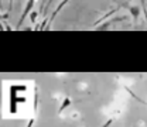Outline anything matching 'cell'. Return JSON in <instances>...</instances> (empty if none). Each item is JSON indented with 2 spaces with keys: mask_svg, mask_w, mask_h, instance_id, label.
<instances>
[{
  "mask_svg": "<svg viewBox=\"0 0 147 127\" xmlns=\"http://www.w3.org/2000/svg\"><path fill=\"white\" fill-rule=\"evenodd\" d=\"M34 1H36V0H28V1H27V4H26V7H24V11H23V14L20 16V21H18V26H17L18 28H20V26L23 24V21L26 20V17L30 14V11H31V9H33V6H34Z\"/></svg>",
  "mask_w": 147,
  "mask_h": 127,
  "instance_id": "cell-1",
  "label": "cell"
},
{
  "mask_svg": "<svg viewBox=\"0 0 147 127\" xmlns=\"http://www.w3.org/2000/svg\"><path fill=\"white\" fill-rule=\"evenodd\" d=\"M68 1H69V0H64V1H61V3L58 4V7L55 9V10H54V13L51 14V17H50V20H47L48 23H47V27H45V28H50V24L53 23V20H54V18L57 17V14H58V13H59V11L62 10V7H64V6H65V4H67Z\"/></svg>",
  "mask_w": 147,
  "mask_h": 127,
  "instance_id": "cell-2",
  "label": "cell"
},
{
  "mask_svg": "<svg viewBox=\"0 0 147 127\" xmlns=\"http://www.w3.org/2000/svg\"><path fill=\"white\" fill-rule=\"evenodd\" d=\"M117 10H119V7H116V9H113V10H112V11H109V13H106V14H105V16H102V17L99 18V20H98V21H95V23H93V26H95V27H96V26H99V24H100V23H102V21H105V20H106V18L112 17V16H113V14H115V13H116V11H117Z\"/></svg>",
  "mask_w": 147,
  "mask_h": 127,
  "instance_id": "cell-3",
  "label": "cell"
},
{
  "mask_svg": "<svg viewBox=\"0 0 147 127\" xmlns=\"http://www.w3.org/2000/svg\"><path fill=\"white\" fill-rule=\"evenodd\" d=\"M69 105H71V97H65V99H64V102H62V105L59 106V110H58V113H62V112L67 109V108H68Z\"/></svg>",
  "mask_w": 147,
  "mask_h": 127,
  "instance_id": "cell-4",
  "label": "cell"
},
{
  "mask_svg": "<svg viewBox=\"0 0 147 127\" xmlns=\"http://www.w3.org/2000/svg\"><path fill=\"white\" fill-rule=\"evenodd\" d=\"M37 109H38V89L34 88V100H33V110H34V113H37Z\"/></svg>",
  "mask_w": 147,
  "mask_h": 127,
  "instance_id": "cell-5",
  "label": "cell"
},
{
  "mask_svg": "<svg viewBox=\"0 0 147 127\" xmlns=\"http://www.w3.org/2000/svg\"><path fill=\"white\" fill-rule=\"evenodd\" d=\"M129 10H130V13H131V16H133V20L136 21V20L139 18V14H140V10H139V7H134V6H131V7H129Z\"/></svg>",
  "mask_w": 147,
  "mask_h": 127,
  "instance_id": "cell-6",
  "label": "cell"
},
{
  "mask_svg": "<svg viewBox=\"0 0 147 127\" xmlns=\"http://www.w3.org/2000/svg\"><path fill=\"white\" fill-rule=\"evenodd\" d=\"M36 17H37V11H33V13L30 14V20H31V23H34V21H36Z\"/></svg>",
  "mask_w": 147,
  "mask_h": 127,
  "instance_id": "cell-7",
  "label": "cell"
},
{
  "mask_svg": "<svg viewBox=\"0 0 147 127\" xmlns=\"http://www.w3.org/2000/svg\"><path fill=\"white\" fill-rule=\"evenodd\" d=\"M112 123H113V119H109V120H108V122H106V123H105V124H103L102 127H109Z\"/></svg>",
  "mask_w": 147,
  "mask_h": 127,
  "instance_id": "cell-8",
  "label": "cell"
},
{
  "mask_svg": "<svg viewBox=\"0 0 147 127\" xmlns=\"http://www.w3.org/2000/svg\"><path fill=\"white\" fill-rule=\"evenodd\" d=\"M34 122H36L34 119H31V120H28V123H27V126H26V127H33V126H34Z\"/></svg>",
  "mask_w": 147,
  "mask_h": 127,
  "instance_id": "cell-9",
  "label": "cell"
},
{
  "mask_svg": "<svg viewBox=\"0 0 147 127\" xmlns=\"http://www.w3.org/2000/svg\"><path fill=\"white\" fill-rule=\"evenodd\" d=\"M11 9H13V0H9V13L11 11Z\"/></svg>",
  "mask_w": 147,
  "mask_h": 127,
  "instance_id": "cell-10",
  "label": "cell"
},
{
  "mask_svg": "<svg viewBox=\"0 0 147 127\" xmlns=\"http://www.w3.org/2000/svg\"><path fill=\"white\" fill-rule=\"evenodd\" d=\"M53 1H54V0H48V1H47V3H45V6H47V7H48V6H50V4H51V3H53Z\"/></svg>",
  "mask_w": 147,
  "mask_h": 127,
  "instance_id": "cell-11",
  "label": "cell"
},
{
  "mask_svg": "<svg viewBox=\"0 0 147 127\" xmlns=\"http://www.w3.org/2000/svg\"><path fill=\"white\" fill-rule=\"evenodd\" d=\"M3 30H4V28H3V26L0 24V31H3Z\"/></svg>",
  "mask_w": 147,
  "mask_h": 127,
  "instance_id": "cell-12",
  "label": "cell"
},
{
  "mask_svg": "<svg viewBox=\"0 0 147 127\" xmlns=\"http://www.w3.org/2000/svg\"><path fill=\"white\" fill-rule=\"evenodd\" d=\"M0 9H3V4H1V0H0Z\"/></svg>",
  "mask_w": 147,
  "mask_h": 127,
  "instance_id": "cell-13",
  "label": "cell"
}]
</instances>
